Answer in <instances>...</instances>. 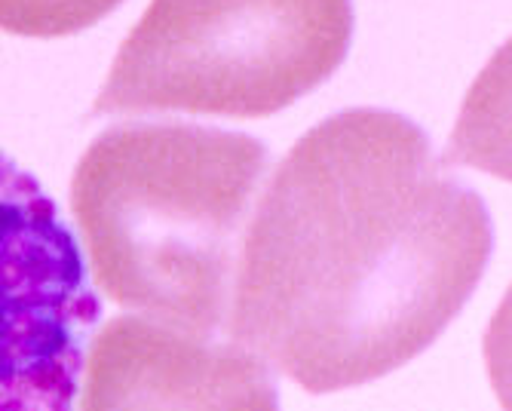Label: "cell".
<instances>
[{"label":"cell","mask_w":512,"mask_h":411,"mask_svg":"<svg viewBox=\"0 0 512 411\" xmlns=\"http://www.w3.org/2000/svg\"><path fill=\"white\" fill-rule=\"evenodd\" d=\"M491 218L393 111L316 123L246 227L227 335L307 393L378 381L424 353L479 286Z\"/></svg>","instance_id":"6da1fadb"},{"label":"cell","mask_w":512,"mask_h":411,"mask_svg":"<svg viewBox=\"0 0 512 411\" xmlns=\"http://www.w3.org/2000/svg\"><path fill=\"white\" fill-rule=\"evenodd\" d=\"M267 148L197 123H117L89 142L71 212L96 289L145 319L212 338L227 326Z\"/></svg>","instance_id":"7a4b0ae2"},{"label":"cell","mask_w":512,"mask_h":411,"mask_svg":"<svg viewBox=\"0 0 512 411\" xmlns=\"http://www.w3.org/2000/svg\"><path fill=\"white\" fill-rule=\"evenodd\" d=\"M350 34V4L163 0L120 43L96 111L267 117L329 80Z\"/></svg>","instance_id":"3957f363"},{"label":"cell","mask_w":512,"mask_h":411,"mask_svg":"<svg viewBox=\"0 0 512 411\" xmlns=\"http://www.w3.org/2000/svg\"><path fill=\"white\" fill-rule=\"evenodd\" d=\"M99 298L56 203L0 151V411H74Z\"/></svg>","instance_id":"277c9868"},{"label":"cell","mask_w":512,"mask_h":411,"mask_svg":"<svg viewBox=\"0 0 512 411\" xmlns=\"http://www.w3.org/2000/svg\"><path fill=\"white\" fill-rule=\"evenodd\" d=\"M77 411H279V399L255 353L114 316L86 344Z\"/></svg>","instance_id":"5b68a950"}]
</instances>
